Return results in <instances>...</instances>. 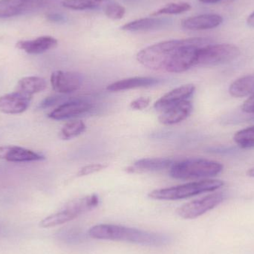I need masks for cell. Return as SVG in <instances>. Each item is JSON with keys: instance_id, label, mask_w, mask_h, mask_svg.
I'll use <instances>...</instances> for the list:
<instances>
[{"instance_id": "obj_27", "label": "cell", "mask_w": 254, "mask_h": 254, "mask_svg": "<svg viewBox=\"0 0 254 254\" xmlns=\"http://www.w3.org/2000/svg\"><path fill=\"white\" fill-rule=\"evenodd\" d=\"M107 167V166L105 165V164H89V165L82 167L80 171L77 173V176L81 177V176H89V175L101 171V170H104Z\"/></svg>"}, {"instance_id": "obj_11", "label": "cell", "mask_w": 254, "mask_h": 254, "mask_svg": "<svg viewBox=\"0 0 254 254\" xmlns=\"http://www.w3.org/2000/svg\"><path fill=\"white\" fill-rule=\"evenodd\" d=\"M31 96L20 92H12L0 97V112L16 115L24 113L29 107Z\"/></svg>"}, {"instance_id": "obj_28", "label": "cell", "mask_w": 254, "mask_h": 254, "mask_svg": "<svg viewBox=\"0 0 254 254\" xmlns=\"http://www.w3.org/2000/svg\"><path fill=\"white\" fill-rule=\"evenodd\" d=\"M68 99H66L65 98V97H61V96H52L49 97V98H46V99L43 100L41 103H40V105H39V109H41V110H43V109L49 108V107H52V106L56 105V104H60V103L62 102L64 104L65 101H68Z\"/></svg>"}, {"instance_id": "obj_23", "label": "cell", "mask_w": 254, "mask_h": 254, "mask_svg": "<svg viewBox=\"0 0 254 254\" xmlns=\"http://www.w3.org/2000/svg\"><path fill=\"white\" fill-rule=\"evenodd\" d=\"M234 139L236 143L243 149L254 148V127H249L237 131Z\"/></svg>"}, {"instance_id": "obj_18", "label": "cell", "mask_w": 254, "mask_h": 254, "mask_svg": "<svg viewBox=\"0 0 254 254\" xmlns=\"http://www.w3.org/2000/svg\"><path fill=\"white\" fill-rule=\"evenodd\" d=\"M161 83V80L155 77H137L125 79L115 82L107 86V90L110 92H121V91L129 90L137 88L149 87L155 86Z\"/></svg>"}, {"instance_id": "obj_10", "label": "cell", "mask_w": 254, "mask_h": 254, "mask_svg": "<svg viewBox=\"0 0 254 254\" xmlns=\"http://www.w3.org/2000/svg\"><path fill=\"white\" fill-rule=\"evenodd\" d=\"M195 90V86L192 84L179 86V87L170 91L168 93L161 97L159 100H158L154 104V108L156 111L163 113L167 109L170 108L182 101H187L188 98H190L193 95Z\"/></svg>"}, {"instance_id": "obj_30", "label": "cell", "mask_w": 254, "mask_h": 254, "mask_svg": "<svg viewBox=\"0 0 254 254\" xmlns=\"http://www.w3.org/2000/svg\"><path fill=\"white\" fill-rule=\"evenodd\" d=\"M242 110L248 114H254V94L245 101L242 107Z\"/></svg>"}, {"instance_id": "obj_8", "label": "cell", "mask_w": 254, "mask_h": 254, "mask_svg": "<svg viewBox=\"0 0 254 254\" xmlns=\"http://www.w3.org/2000/svg\"><path fill=\"white\" fill-rule=\"evenodd\" d=\"M92 107V104L83 100L68 99L49 113V117L56 121L72 119L89 113Z\"/></svg>"}, {"instance_id": "obj_19", "label": "cell", "mask_w": 254, "mask_h": 254, "mask_svg": "<svg viewBox=\"0 0 254 254\" xmlns=\"http://www.w3.org/2000/svg\"><path fill=\"white\" fill-rule=\"evenodd\" d=\"M229 93L234 98H244L254 94V74L244 76L230 86Z\"/></svg>"}, {"instance_id": "obj_16", "label": "cell", "mask_w": 254, "mask_h": 254, "mask_svg": "<svg viewBox=\"0 0 254 254\" xmlns=\"http://www.w3.org/2000/svg\"><path fill=\"white\" fill-rule=\"evenodd\" d=\"M175 161L167 158H143L135 161L127 169L128 173H143L147 172L160 171L170 168Z\"/></svg>"}, {"instance_id": "obj_12", "label": "cell", "mask_w": 254, "mask_h": 254, "mask_svg": "<svg viewBox=\"0 0 254 254\" xmlns=\"http://www.w3.org/2000/svg\"><path fill=\"white\" fill-rule=\"evenodd\" d=\"M0 159L10 162H31L43 161L45 157L41 154L20 146H0Z\"/></svg>"}, {"instance_id": "obj_14", "label": "cell", "mask_w": 254, "mask_h": 254, "mask_svg": "<svg viewBox=\"0 0 254 254\" xmlns=\"http://www.w3.org/2000/svg\"><path fill=\"white\" fill-rule=\"evenodd\" d=\"M192 111V104L190 101L187 100L161 113L158 120L162 125H176L188 119L190 116Z\"/></svg>"}, {"instance_id": "obj_31", "label": "cell", "mask_w": 254, "mask_h": 254, "mask_svg": "<svg viewBox=\"0 0 254 254\" xmlns=\"http://www.w3.org/2000/svg\"><path fill=\"white\" fill-rule=\"evenodd\" d=\"M46 17H47L49 20L55 22H64V19H65V18H64V16H62V15L60 14V13H49V14L46 16Z\"/></svg>"}, {"instance_id": "obj_5", "label": "cell", "mask_w": 254, "mask_h": 254, "mask_svg": "<svg viewBox=\"0 0 254 254\" xmlns=\"http://www.w3.org/2000/svg\"><path fill=\"white\" fill-rule=\"evenodd\" d=\"M240 55V49L234 45H207L198 49L195 65L210 66L228 64L237 59Z\"/></svg>"}, {"instance_id": "obj_22", "label": "cell", "mask_w": 254, "mask_h": 254, "mask_svg": "<svg viewBox=\"0 0 254 254\" xmlns=\"http://www.w3.org/2000/svg\"><path fill=\"white\" fill-rule=\"evenodd\" d=\"M86 125L82 121H72L64 125L60 132V137L63 140H70L84 132Z\"/></svg>"}, {"instance_id": "obj_33", "label": "cell", "mask_w": 254, "mask_h": 254, "mask_svg": "<svg viewBox=\"0 0 254 254\" xmlns=\"http://www.w3.org/2000/svg\"><path fill=\"white\" fill-rule=\"evenodd\" d=\"M199 1L204 4H214V3L219 2L222 0H199Z\"/></svg>"}, {"instance_id": "obj_20", "label": "cell", "mask_w": 254, "mask_h": 254, "mask_svg": "<svg viewBox=\"0 0 254 254\" xmlns=\"http://www.w3.org/2000/svg\"><path fill=\"white\" fill-rule=\"evenodd\" d=\"M47 86L46 80L40 77H25L18 82L17 91L25 95H31L43 92Z\"/></svg>"}, {"instance_id": "obj_2", "label": "cell", "mask_w": 254, "mask_h": 254, "mask_svg": "<svg viewBox=\"0 0 254 254\" xmlns=\"http://www.w3.org/2000/svg\"><path fill=\"white\" fill-rule=\"evenodd\" d=\"M223 170L219 162L204 158H188L175 161L170 167V174L173 179L181 180L208 179L217 176Z\"/></svg>"}, {"instance_id": "obj_25", "label": "cell", "mask_w": 254, "mask_h": 254, "mask_svg": "<svg viewBox=\"0 0 254 254\" xmlns=\"http://www.w3.org/2000/svg\"><path fill=\"white\" fill-rule=\"evenodd\" d=\"M103 10L106 16L114 20L122 19L126 13L125 7L114 0H108L103 7Z\"/></svg>"}, {"instance_id": "obj_15", "label": "cell", "mask_w": 254, "mask_h": 254, "mask_svg": "<svg viewBox=\"0 0 254 254\" xmlns=\"http://www.w3.org/2000/svg\"><path fill=\"white\" fill-rule=\"evenodd\" d=\"M171 22V19L167 18L151 16V17L141 18L128 22L122 27V29L131 32L154 31L166 28Z\"/></svg>"}, {"instance_id": "obj_6", "label": "cell", "mask_w": 254, "mask_h": 254, "mask_svg": "<svg viewBox=\"0 0 254 254\" xmlns=\"http://www.w3.org/2000/svg\"><path fill=\"white\" fill-rule=\"evenodd\" d=\"M60 0H0V18H9L53 7Z\"/></svg>"}, {"instance_id": "obj_24", "label": "cell", "mask_w": 254, "mask_h": 254, "mask_svg": "<svg viewBox=\"0 0 254 254\" xmlns=\"http://www.w3.org/2000/svg\"><path fill=\"white\" fill-rule=\"evenodd\" d=\"M191 5L188 2L170 3L164 7L158 9L151 14L152 16H158L161 15L180 14L190 10Z\"/></svg>"}, {"instance_id": "obj_34", "label": "cell", "mask_w": 254, "mask_h": 254, "mask_svg": "<svg viewBox=\"0 0 254 254\" xmlns=\"http://www.w3.org/2000/svg\"><path fill=\"white\" fill-rule=\"evenodd\" d=\"M248 176H250V177L254 178V168L251 169L250 170L248 171Z\"/></svg>"}, {"instance_id": "obj_9", "label": "cell", "mask_w": 254, "mask_h": 254, "mask_svg": "<svg viewBox=\"0 0 254 254\" xmlns=\"http://www.w3.org/2000/svg\"><path fill=\"white\" fill-rule=\"evenodd\" d=\"M80 74L71 71H56L51 76V84L55 92L68 94L75 92L81 86Z\"/></svg>"}, {"instance_id": "obj_13", "label": "cell", "mask_w": 254, "mask_h": 254, "mask_svg": "<svg viewBox=\"0 0 254 254\" xmlns=\"http://www.w3.org/2000/svg\"><path fill=\"white\" fill-rule=\"evenodd\" d=\"M223 22V17L216 13H205L183 19L182 28L190 31L213 29Z\"/></svg>"}, {"instance_id": "obj_21", "label": "cell", "mask_w": 254, "mask_h": 254, "mask_svg": "<svg viewBox=\"0 0 254 254\" xmlns=\"http://www.w3.org/2000/svg\"><path fill=\"white\" fill-rule=\"evenodd\" d=\"M108 0H64L62 4L66 8L75 10H94L104 7Z\"/></svg>"}, {"instance_id": "obj_4", "label": "cell", "mask_w": 254, "mask_h": 254, "mask_svg": "<svg viewBox=\"0 0 254 254\" xmlns=\"http://www.w3.org/2000/svg\"><path fill=\"white\" fill-rule=\"evenodd\" d=\"M224 182L221 180L204 179L179 186L155 190L149 194V198L155 200H179L190 198L207 192H213L222 188Z\"/></svg>"}, {"instance_id": "obj_32", "label": "cell", "mask_w": 254, "mask_h": 254, "mask_svg": "<svg viewBox=\"0 0 254 254\" xmlns=\"http://www.w3.org/2000/svg\"><path fill=\"white\" fill-rule=\"evenodd\" d=\"M248 25L250 27H253L254 28V12L249 16L247 19Z\"/></svg>"}, {"instance_id": "obj_26", "label": "cell", "mask_w": 254, "mask_h": 254, "mask_svg": "<svg viewBox=\"0 0 254 254\" xmlns=\"http://www.w3.org/2000/svg\"><path fill=\"white\" fill-rule=\"evenodd\" d=\"M58 237L65 243L68 244H73L77 243L78 242H81L83 240V234L80 230L77 228H65V229L61 230L58 234Z\"/></svg>"}, {"instance_id": "obj_1", "label": "cell", "mask_w": 254, "mask_h": 254, "mask_svg": "<svg viewBox=\"0 0 254 254\" xmlns=\"http://www.w3.org/2000/svg\"><path fill=\"white\" fill-rule=\"evenodd\" d=\"M89 237L97 240L125 242L149 246H162L170 243L167 235L123 225L102 224L89 229Z\"/></svg>"}, {"instance_id": "obj_7", "label": "cell", "mask_w": 254, "mask_h": 254, "mask_svg": "<svg viewBox=\"0 0 254 254\" xmlns=\"http://www.w3.org/2000/svg\"><path fill=\"white\" fill-rule=\"evenodd\" d=\"M225 199V195L223 192L210 194L184 204L178 209V215L182 219H196L217 207Z\"/></svg>"}, {"instance_id": "obj_29", "label": "cell", "mask_w": 254, "mask_h": 254, "mask_svg": "<svg viewBox=\"0 0 254 254\" xmlns=\"http://www.w3.org/2000/svg\"><path fill=\"white\" fill-rule=\"evenodd\" d=\"M150 103V98L140 97L130 104V107L134 110H142L146 109Z\"/></svg>"}, {"instance_id": "obj_17", "label": "cell", "mask_w": 254, "mask_h": 254, "mask_svg": "<svg viewBox=\"0 0 254 254\" xmlns=\"http://www.w3.org/2000/svg\"><path fill=\"white\" fill-rule=\"evenodd\" d=\"M58 46V40L50 36H43L34 40H21L16 48L30 55H39L51 50Z\"/></svg>"}, {"instance_id": "obj_3", "label": "cell", "mask_w": 254, "mask_h": 254, "mask_svg": "<svg viewBox=\"0 0 254 254\" xmlns=\"http://www.w3.org/2000/svg\"><path fill=\"white\" fill-rule=\"evenodd\" d=\"M99 204V198L96 194L82 197L70 201L59 211L47 216L40 222V227L50 228L64 225L74 220L83 213L91 211Z\"/></svg>"}]
</instances>
